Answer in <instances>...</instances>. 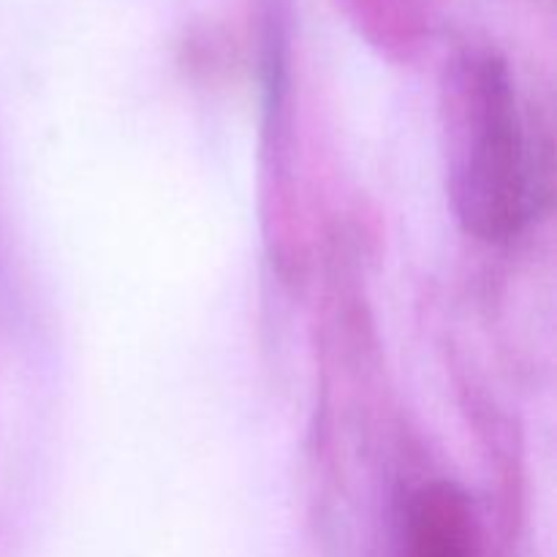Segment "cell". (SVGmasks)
<instances>
[{
  "mask_svg": "<svg viewBox=\"0 0 557 557\" xmlns=\"http://www.w3.org/2000/svg\"><path fill=\"white\" fill-rule=\"evenodd\" d=\"M455 150L451 196L468 232L509 239L531 215V166L509 69L495 54H471L451 85Z\"/></svg>",
  "mask_w": 557,
  "mask_h": 557,
  "instance_id": "cell-1",
  "label": "cell"
},
{
  "mask_svg": "<svg viewBox=\"0 0 557 557\" xmlns=\"http://www.w3.org/2000/svg\"><path fill=\"white\" fill-rule=\"evenodd\" d=\"M408 557H476L473 517L460 490L441 482L413 498Z\"/></svg>",
  "mask_w": 557,
  "mask_h": 557,
  "instance_id": "cell-2",
  "label": "cell"
}]
</instances>
